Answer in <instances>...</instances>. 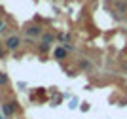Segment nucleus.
I'll return each mask as SVG.
<instances>
[{"label":"nucleus","mask_w":127,"mask_h":119,"mask_svg":"<svg viewBox=\"0 0 127 119\" xmlns=\"http://www.w3.org/2000/svg\"><path fill=\"white\" fill-rule=\"evenodd\" d=\"M8 83H10V78H8V74H6V72H0V89L6 87Z\"/></svg>","instance_id":"1a4fd4ad"},{"label":"nucleus","mask_w":127,"mask_h":119,"mask_svg":"<svg viewBox=\"0 0 127 119\" xmlns=\"http://www.w3.org/2000/svg\"><path fill=\"white\" fill-rule=\"evenodd\" d=\"M4 55H6V49H4V42L0 40V59H4Z\"/></svg>","instance_id":"9b49d317"},{"label":"nucleus","mask_w":127,"mask_h":119,"mask_svg":"<svg viewBox=\"0 0 127 119\" xmlns=\"http://www.w3.org/2000/svg\"><path fill=\"white\" fill-rule=\"evenodd\" d=\"M40 40H42L44 44H49V46H51L53 42H55V36H53L51 32H44L42 36H40Z\"/></svg>","instance_id":"6e6552de"},{"label":"nucleus","mask_w":127,"mask_h":119,"mask_svg":"<svg viewBox=\"0 0 127 119\" xmlns=\"http://www.w3.org/2000/svg\"><path fill=\"white\" fill-rule=\"evenodd\" d=\"M114 4H116V10L120 11L122 15H125V13H127V2H125V0H116Z\"/></svg>","instance_id":"0eeeda50"},{"label":"nucleus","mask_w":127,"mask_h":119,"mask_svg":"<svg viewBox=\"0 0 127 119\" xmlns=\"http://www.w3.org/2000/svg\"><path fill=\"white\" fill-rule=\"evenodd\" d=\"M53 57L57 59V61H64V59L68 57V49H66L64 46L55 47V49H53Z\"/></svg>","instance_id":"20e7f679"},{"label":"nucleus","mask_w":127,"mask_h":119,"mask_svg":"<svg viewBox=\"0 0 127 119\" xmlns=\"http://www.w3.org/2000/svg\"><path fill=\"white\" fill-rule=\"evenodd\" d=\"M21 44H23V40L17 34H10V36L4 40V49L6 51H10V53H15L19 47H21Z\"/></svg>","instance_id":"f257e3e1"},{"label":"nucleus","mask_w":127,"mask_h":119,"mask_svg":"<svg viewBox=\"0 0 127 119\" xmlns=\"http://www.w3.org/2000/svg\"><path fill=\"white\" fill-rule=\"evenodd\" d=\"M4 26H6V23H4V21H2V19H0V32L4 30Z\"/></svg>","instance_id":"ddd939ff"},{"label":"nucleus","mask_w":127,"mask_h":119,"mask_svg":"<svg viewBox=\"0 0 127 119\" xmlns=\"http://www.w3.org/2000/svg\"><path fill=\"white\" fill-rule=\"evenodd\" d=\"M0 119H6V117H4V115H0Z\"/></svg>","instance_id":"4468645a"},{"label":"nucleus","mask_w":127,"mask_h":119,"mask_svg":"<svg viewBox=\"0 0 127 119\" xmlns=\"http://www.w3.org/2000/svg\"><path fill=\"white\" fill-rule=\"evenodd\" d=\"M57 40L63 44V46H68V42H72V36H70L68 32H61V34H57Z\"/></svg>","instance_id":"423d86ee"},{"label":"nucleus","mask_w":127,"mask_h":119,"mask_svg":"<svg viewBox=\"0 0 127 119\" xmlns=\"http://www.w3.org/2000/svg\"><path fill=\"white\" fill-rule=\"evenodd\" d=\"M76 106H78V100H76V98H72V102H70V108L74 110V108H76Z\"/></svg>","instance_id":"f8f14e48"},{"label":"nucleus","mask_w":127,"mask_h":119,"mask_svg":"<svg viewBox=\"0 0 127 119\" xmlns=\"http://www.w3.org/2000/svg\"><path fill=\"white\" fill-rule=\"evenodd\" d=\"M78 68L84 70V72H89V70H93V64H91V61H87V59H82V61L78 62Z\"/></svg>","instance_id":"39448f33"},{"label":"nucleus","mask_w":127,"mask_h":119,"mask_svg":"<svg viewBox=\"0 0 127 119\" xmlns=\"http://www.w3.org/2000/svg\"><path fill=\"white\" fill-rule=\"evenodd\" d=\"M38 51H40V53H48V51H49V44H44V42H40Z\"/></svg>","instance_id":"9d476101"},{"label":"nucleus","mask_w":127,"mask_h":119,"mask_svg":"<svg viewBox=\"0 0 127 119\" xmlns=\"http://www.w3.org/2000/svg\"><path fill=\"white\" fill-rule=\"evenodd\" d=\"M25 34H27V38L34 40V38H40L44 34V28L40 25H29V26H25Z\"/></svg>","instance_id":"7ed1b4c3"},{"label":"nucleus","mask_w":127,"mask_h":119,"mask_svg":"<svg viewBox=\"0 0 127 119\" xmlns=\"http://www.w3.org/2000/svg\"><path fill=\"white\" fill-rule=\"evenodd\" d=\"M17 112H19V102L17 100H8V102L2 104V115L4 117H13Z\"/></svg>","instance_id":"f03ea898"}]
</instances>
